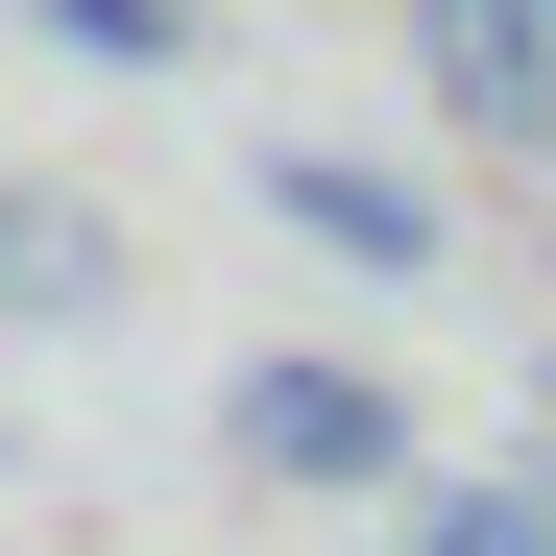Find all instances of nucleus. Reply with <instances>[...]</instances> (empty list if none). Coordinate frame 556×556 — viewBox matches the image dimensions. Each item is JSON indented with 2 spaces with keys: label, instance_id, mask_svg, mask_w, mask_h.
<instances>
[{
  "label": "nucleus",
  "instance_id": "nucleus-1",
  "mask_svg": "<svg viewBox=\"0 0 556 556\" xmlns=\"http://www.w3.org/2000/svg\"><path fill=\"white\" fill-rule=\"evenodd\" d=\"M218 435H242V484H412V412L363 388L339 339H242V388H218Z\"/></svg>",
  "mask_w": 556,
  "mask_h": 556
},
{
  "label": "nucleus",
  "instance_id": "nucleus-2",
  "mask_svg": "<svg viewBox=\"0 0 556 556\" xmlns=\"http://www.w3.org/2000/svg\"><path fill=\"white\" fill-rule=\"evenodd\" d=\"M266 218H291V242H339L363 266V291H435V194H412V169H363V146H266Z\"/></svg>",
  "mask_w": 556,
  "mask_h": 556
},
{
  "label": "nucleus",
  "instance_id": "nucleus-3",
  "mask_svg": "<svg viewBox=\"0 0 556 556\" xmlns=\"http://www.w3.org/2000/svg\"><path fill=\"white\" fill-rule=\"evenodd\" d=\"M412 25H435V98L484 146H556V0H412Z\"/></svg>",
  "mask_w": 556,
  "mask_h": 556
},
{
  "label": "nucleus",
  "instance_id": "nucleus-4",
  "mask_svg": "<svg viewBox=\"0 0 556 556\" xmlns=\"http://www.w3.org/2000/svg\"><path fill=\"white\" fill-rule=\"evenodd\" d=\"M122 291V242L73 218V194H0V315H98Z\"/></svg>",
  "mask_w": 556,
  "mask_h": 556
},
{
  "label": "nucleus",
  "instance_id": "nucleus-5",
  "mask_svg": "<svg viewBox=\"0 0 556 556\" xmlns=\"http://www.w3.org/2000/svg\"><path fill=\"white\" fill-rule=\"evenodd\" d=\"M412 556H556V484L508 459V484H412Z\"/></svg>",
  "mask_w": 556,
  "mask_h": 556
},
{
  "label": "nucleus",
  "instance_id": "nucleus-6",
  "mask_svg": "<svg viewBox=\"0 0 556 556\" xmlns=\"http://www.w3.org/2000/svg\"><path fill=\"white\" fill-rule=\"evenodd\" d=\"M49 49H98V73H194V0H25Z\"/></svg>",
  "mask_w": 556,
  "mask_h": 556
}]
</instances>
